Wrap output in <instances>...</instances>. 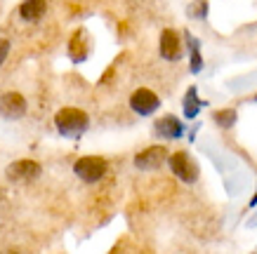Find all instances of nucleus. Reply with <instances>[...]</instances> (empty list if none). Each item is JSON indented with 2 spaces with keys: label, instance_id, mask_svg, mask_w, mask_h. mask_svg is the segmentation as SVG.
<instances>
[{
  "label": "nucleus",
  "instance_id": "obj_8",
  "mask_svg": "<svg viewBox=\"0 0 257 254\" xmlns=\"http://www.w3.org/2000/svg\"><path fill=\"white\" fill-rule=\"evenodd\" d=\"M40 174V165L33 160H17L8 167V177L12 181H33Z\"/></svg>",
  "mask_w": 257,
  "mask_h": 254
},
{
  "label": "nucleus",
  "instance_id": "obj_2",
  "mask_svg": "<svg viewBox=\"0 0 257 254\" xmlns=\"http://www.w3.org/2000/svg\"><path fill=\"white\" fill-rule=\"evenodd\" d=\"M106 160L99 158V155H85V158H78L73 162V174L85 181V184H97L104 174H106Z\"/></svg>",
  "mask_w": 257,
  "mask_h": 254
},
{
  "label": "nucleus",
  "instance_id": "obj_4",
  "mask_svg": "<svg viewBox=\"0 0 257 254\" xmlns=\"http://www.w3.org/2000/svg\"><path fill=\"white\" fill-rule=\"evenodd\" d=\"M130 108H133L137 116H151L154 111L161 108V99L156 92H151L147 87H140L130 94Z\"/></svg>",
  "mask_w": 257,
  "mask_h": 254
},
{
  "label": "nucleus",
  "instance_id": "obj_1",
  "mask_svg": "<svg viewBox=\"0 0 257 254\" xmlns=\"http://www.w3.org/2000/svg\"><path fill=\"white\" fill-rule=\"evenodd\" d=\"M55 127L62 137L76 139L90 127V118H87V113L85 111H80V108L66 106V108H62V111H57Z\"/></svg>",
  "mask_w": 257,
  "mask_h": 254
},
{
  "label": "nucleus",
  "instance_id": "obj_10",
  "mask_svg": "<svg viewBox=\"0 0 257 254\" xmlns=\"http://www.w3.org/2000/svg\"><path fill=\"white\" fill-rule=\"evenodd\" d=\"M45 15V0H24L19 5V17L24 22H38Z\"/></svg>",
  "mask_w": 257,
  "mask_h": 254
},
{
  "label": "nucleus",
  "instance_id": "obj_5",
  "mask_svg": "<svg viewBox=\"0 0 257 254\" xmlns=\"http://www.w3.org/2000/svg\"><path fill=\"white\" fill-rule=\"evenodd\" d=\"M158 52L165 62H179L184 57V50H182V40L172 29H165L161 33V43H158Z\"/></svg>",
  "mask_w": 257,
  "mask_h": 254
},
{
  "label": "nucleus",
  "instance_id": "obj_3",
  "mask_svg": "<svg viewBox=\"0 0 257 254\" xmlns=\"http://www.w3.org/2000/svg\"><path fill=\"white\" fill-rule=\"evenodd\" d=\"M168 165H170V172L179 181H184V184H196V181H198V174H201L198 162L189 153H184V151L172 153L170 158H168Z\"/></svg>",
  "mask_w": 257,
  "mask_h": 254
},
{
  "label": "nucleus",
  "instance_id": "obj_17",
  "mask_svg": "<svg viewBox=\"0 0 257 254\" xmlns=\"http://www.w3.org/2000/svg\"><path fill=\"white\" fill-rule=\"evenodd\" d=\"M255 101H257V94H255Z\"/></svg>",
  "mask_w": 257,
  "mask_h": 254
},
{
  "label": "nucleus",
  "instance_id": "obj_6",
  "mask_svg": "<svg viewBox=\"0 0 257 254\" xmlns=\"http://www.w3.org/2000/svg\"><path fill=\"white\" fill-rule=\"evenodd\" d=\"M26 113V101L19 92H5L0 94V116L8 120H17Z\"/></svg>",
  "mask_w": 257,
  "mask_h": 254
},
{
  "label": "nucleus",
  "instance_id": "obj_13",
  "mask_svg": "<svg viewBox=\"0 0 257 254\" xmlns=\"http://www.w3.org/2000/svg\"><path fill=\"white\" fill-rule=\"evenodd\" d=\"M189 15L196 17V19H205V15H208V3H205V0H198L196 5L189 8Z\"/></svg>",
  "mask_w": 257,
  "mask_h": 254
},
{
  "label": "nucleus",
  "instance_id": "obj_15",
  "mask_svg": "<svg viewBox=\"0 0 257 254\" xmlns=\"http://www.w3.org/2000/svg\"><path fill=\"white\" fill-rule=\"evenodd\" d=\"M8 54H10V40L0 38V66H3V62L8 59Z\"/></svg>",
  "mask_w": 257,
  "mask_h": 254
},
{
  "label": "nucleus",
  "instance_id": "obj_11",
  "mask_svg": "<svg viewBox=\"0 0 257 254\" xmlns=\"http://www.w3.org/2000/svg\"><path fill=\"white\" fill-rule=\"evenodd\" d=\"M198 90L196 87H189L187 90V97H184V116L187 118H196L198 116V108L205 106V101L198 99Z\"/></svg>",
  "mask_w": 257,
  "mask_h": 254
},
{
  "label": "nucleus",
  "instance_id": "obj_14",
  "mask_svg": "<svg viewBox=\"0 0 257 254\" xmlns=\"http://www.w3.org/2000/svg\"><path fill=\"white\" fill-rule=\"evenodd\" d=\"M201 69H203L201 52H198V47H191V73H198Z\"/></svg>",
  "mask_w": 257,
  "mask_h": 254
},
{
  "label": "nucleus",
  "instance_id": "obj_12",
  "mask_svg": "<svg viewBox=\"0 0 257 254\" xmlns=\"http://www.w3.org/2000/svg\"><path fill=\"white\" fill-rule=\"evenodd\" d=\"M215 123H217L219 127H224V130L234 127L236 111H234V108H222V111H217V113H215Z\"/></svg>",
  "mask_w": 257,
  "mask_h": 254
},
{
  "label": "nucleus",
  "instance_id": "obj_16",
  "mask_svg": "<svg viewBox=\"0 0 257 254\" xmlns=\"http://www.w3.org/2000/svg\"><path fill=\"white\" fill-rule=\"evenodd\" d=\"M250 205H257V193H255V198H252V200H250Z\"/></svg>",
  "mask_w": 257,
  "mask_h": 254
},
{
  "label": "nucleus",
  "instance_id": "obj_7",
  "mask_svg": "<svg viewBox=\"0 0 257 254\" xmlns=\"http://www.w3.org/2000/svg\"><path fill=\"white\" fill-rule=\"evenodd\" d=\"M168 158H170V155H168V151H165L163 146H151V148H147V151H142V153L135 155V167L144 169V172H147V169H158Z\"/></svg>",
  "mask_w": 257,
  "mask_h": 254
},
{
  "label": "nucleus",
  "instance_id": "obj_9",
  "mask_svg": "<svg viewBox=\"0 0 257 254\" xmlns=\"http://www.w3.org/2000/svg\"><path fill=\"white\" fill-rule=\"evenodd\" d=\"M154 130H156L158 137L163 139H179L184 137V125H182V120L175 116H163L158 118L156 125H154Z\"/></svg>",
  "mask_w": 257,
  "mask_h": 254
}]
</instances>
